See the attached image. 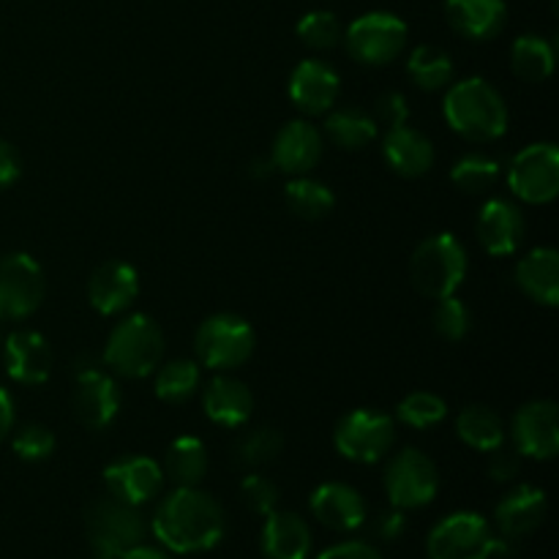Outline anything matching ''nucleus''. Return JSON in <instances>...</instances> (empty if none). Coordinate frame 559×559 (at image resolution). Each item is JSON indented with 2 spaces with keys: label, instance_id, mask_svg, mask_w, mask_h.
Segmentation results:
<instances>
[{
  "label": "nucleus",
  "instance_id": "f257e3e1",
  "mask_svg": "<svg viewBox=\"0 0 559 559\" xmlns=\"http://www.w3.org/2000/svg\"><path fill=\"white\" fill-rule=\"evenodd\" d=\"M158 544L175 555H200L222 544L227 533V516L216 497L197 486H175L162 502L151 522Z\"/></svg>",
  "mask_w": 559,
  "mask_h": 559
},
{
  "label": "nucleus",
  "instance_id": "f03ea898",
  "mask_svg": "<svg viewBox=\"0 0 559 559\" xmlns=\"http://www.w3.org/2000/svg\"><path fill=\"white\" fill-rule=\"evenodd\" d=\"M442 115L467 142H495L508 131L506 98L484 76H467L451 85L442 102Z\"/></svg>",
  "mask_w": 559,
  "mask_h": 559
},
{
  "label": "nucleus",
  "instance_id": "7ed1b4c3",
  "mask_svg": "<svg viewBox=\"0 0 559 559\" xmlns=\"http://www.w3.org/2000/svg\"><path fill=\"white\" fill-rule=\"evenodd\" d=\"M164 358V333L147 314H131L120 320L104 344L102 364L126 380H142L153 374Z\"/></svg>",
  "mask_w": 559,
  "mask_h": 559
},
{
  "label": "nucleus",
  "instance_id": "20e7f679",
  "mask_svg": "<svg viewBox=\"0 0 559 559\" xmlns=\"http://www.w3.org/2000/svg\"><path fill=\"white\" fill-rule=\"evenodd\" d=\"M467 276V249L453 233H437L420 240L409 260V278L424 298L440 300L456 295Z\"/></svg>",
  "mask_w": 559,
  "mask_h": 559
},
{
  "label": "nucleus",
  "instance_id": "39448f33",
  "mask_svg": "<svg viewBox=\"0 0 559 559\" xmlns=\"http://www.w3.org/2000/svg\"><path fill=\"white\" fill-rule=\"evenodd\" d=\"M85 527L96 559H120L145 538V519L140 508L115 500L112 495L98 497L87 506Z\"/></svg>",
  "mask_w": 559,
  "mask_h": 559
},
{
  "label": "nucleus",
  "instance_id": "423d86ee",
  "mask_svg": "<svg viewBox=\"0 0 559 559\" xmlns=\"http://www.w3.org/2000/svg\"><path fill=\"white\" fill-rule=\"evenodd\" d=\"M506 549V540L497 538L491 524L473 511L440 519L426 538L429 559H491Z\"/></svg>",
  "mask_w": 559,
  "mask_h": 559
},
{
  "label": "nucleus",
  "instance_id": "0eeeda50",
  "mask_svg": "<svg viewBox=\"0 0 559 559\" xmlns=\"http://www.w3.org/2000/svg\"><path fill=\"white\" fill-rule=\"evenodd\" d=\"M254 328L233 311L205 317L194 333V353L211 371L240 369L254 355Z\"/></svg>",
  "mask_w": 559,
  "mask_h": 559
},
{
  "label": "nucleus",
  "instance_id": "6e6552de",
  "mask_svg": "<svg viewBox=\"0 0 559 559\" xmlns=\"http://www.w3.org/2000/svg\"><path fill=\"white\" fill-rule=\"evenodd\" d=\"M396 442V424L391 415L360 407L344 415L333 429V448L342 459L355 464H377L391 453Z\"/></svg>",
  "mask_w": 559,
  "mask_h": 559
},
{
  "label": "nucleus",
  "instance_id": "1a4fd4ad",
  "mask_svg": "<svg viewBox=\"0 0 559 559\" xmlns=\"http://www.w3.org/2000/svg\"><path fill=\"white\" fill-rule=\"evenodd\" d=\"M388 500L399 511H418L435 502L440 491L437 464L418 448H404L385 467Z\"/></svg>",
  "mask_w": 559,
  "mask_h": 559
},
{
  "label": "nucleus",
  "instance_id": "9d476101",
  "mask_svg": "<svg viewBox=\"0 0 559 559\" xmlns=\"http://www.w3.org/2000/svg\"><path fill=\"white\" fill-rule=\"evenodd\" d=\"M353 60L364 66H388L407 47V25L391 11H369L344 31Z\"/></svg>",
  "mask_w": 559,
  "mask_h": 559
},
{
  "label": "nucleus",
  "instance_id": "9b49d317",
  "mask_svg": "<svg viewBox=\"0 0 559 559\" xmlns=\"http://www.w3.org/2000/svg\"><path fill=\"white\" fill-rule=\"evenodd\" d=\"M508 186L527 205H549L559 194V147L535 142L516 153L508 167Z\"/></svg>",
  "mask_w": 559,
  "mask_h": 559
},
{
  "label": "nucleus",
  "instance_id": "f8f14e48",
  "mask_svg": "<svg viewBox=\"0 0 559 559\" xmlns=\"http://www.w3.org/2000/svg\"><path fill=\"white\" fill-rule=\"evenodd\" d=\"M44 271L31 254L0 257V320H27L44 300Z\"/></svg>",
  "mask_w": 559,
  "mask_h": 559
},
{
  "label": "nucleus",
  "instance_id": "ddd939ff",
  "mask_svg": "<svg viewBox=\"0 0 559 559\" xmlns=\"http://www.w3.org/2000/svg\"><path fill=\"white\" fill-rule=\"evenodd\" d=\"M71 409H74V418L91 431H104L115 424L120 413V388L102 369V364H87L85 358L76 360V388Z\"/></svg>",
  "mask_w": 559,
  "mask_h": 559
},
{
  "label": "nucleus",
  "instance_id": "4468645a",
  "mask_svg": "<svg viewBox=\"0 0 559 559\" xmlns=\"http://www.w3.org/2000/svg\"><path fill=\"white\" fill-rule=\"evenodd\" d=\"M511 440L519 456L549 462L559 453V409L551 399L527 402L511 424Z\"/></svg>",
  "mask_w": 559,
  "mask_h": 559
},
{
  "label": "nucleus",
  "instance_id": "2eb2a0df",
  "mask_svg": "<svg viewBox=\"0 0 559 559\" xmlns=\"http://www.w3.org/2000/svg\"><path fill=\"white\" fill-rule=\"evenodd\" d=\"M104 486L115 500L140 508L158 497L164 486V469L151 456H120L104 467Z\"/></svg>",
  "mask_w": 559,
  "mask_h": 559
},
{
  "label": "nucleus",
  "instance_id": "dca6fc26",
  "mask_svg": "<svg viewBox=\"0 0 559 559\" xmlns=\"http://www.w3.org/2000/svg\"><path fill=\"white\" fill-rule=\"evenodd\" d=\"M289 98L304 115H325L336 107L342 93V76L325 60H300L289 74Z\"/></svg>",
  "mask_w": 559,
  "mask_h": 559
},
{
  "label": "nucleus",
  "instance_id": "f3484780",
  "mask_svg": "<svg viewBox=\"0 0 559 559\" xmlns=\"http://www.w3.org/2000/svg\"><path fill=\"white\" fill-rule=\"evenodd\" d=\"M546 511H549V500H546V491L538 489V486L522 484L513 491H508L495 508L500 540L511 546L533 535L544 524Z\"/></svg>",
  "mask_w": 559,
  "mask_h": 559
},
{
  "label": "nucleus",
  "instance_id": "a211bd4d",
  "mask_svg": "<svg viewBox=\"0 0 559 559\" xmlns=\"http://www.w3.org/2000/svg\"><path fill=\"white\" fill-rule=\"evenodd\" d=\"M136 295H140V273L129 262H102L87 278V300L102 317L123 314Z\"/></svg>",
  "mask_w": 559,
  "mask_h": 559
},
{
  "label": "nucleus",
  "instance_id": "6ab92c4d",
  "mask_svg": "<svg viewBox=\"0 0 559 559\" xmlns=\"http://www.w3.org/2000/svg\"><path fill=\"white\" fill-rule=\"evenodd\" d=\"M322 147H325V140H322L320 129L314 123L289 120L273 140L271 164L273 169H282L284 175H293V178L309 175L320 164Z\"/></svg>",
  "mask_w": 559,
  "mask_h": 559
},
{
  "label": "nucleus",
  "instance_id": "aec40b11",
  "mask_svg": "<svg viewBox=\"0 0 559 559\" xmlns=\"http://www.w3.org/2000/svg\"><path fill=\"white\" fill-rule=\"evenodd\" d=\"M5 374L20 385H44L52 374L55 355L47 338L36 331H14L3 338Z\"/></svg>",
  "mask_w": 559,
  "mask_h": 559
},
{
  "label": "nucleus",
  "instance_id": "412c9836",
  "mask_svg": "<svg viewBox=\"0 0 559 559\" xmlns=\"http://www.w3.org/2000/svg\"><path fill=\"white\" fill-rule=\"evenodd\" d=\"M309 508L317 522L333 533H355V530L364 527L366 513H369L364 495L349 484H338V480L317 486L309 497Z\"/></svg>",
  "mask_w": 559,
  "mask_h": 559
},
{
  "label": "nucleus",
  "instance_id": "4be33fe9",
  "mask_svg": "<svg viewBox=\"0 0 559 559\" xmlns=\"http://www.w3.org/2000/svg\"><path fill=\"white\" fill-rule=\"evenodd\" d=\"M527 224H524L519 205L508 200H489L478 213L475 222V235L484 246L486 254L491 257H511L522 246Z\"/></svg>",
  "mask_w": 559,
  "mask_h": 559
},
{
  "label": "nucleus",
  "instance_id": "5701e85b",
  "mask_svg": "<svg viewBox=\"0 0 559 559\" xmlns=\"http://www.w3.org/2000/svg\"><path fill=\"white\" fill-rule=\"evenodd\" d=\"M202 409L222 429H240L254 415V393L235 377L216 374L202 391Z\"/></svg>",
  "mask_w": 559,
  "mask_h": 559
},
{
  "label": "nucleus",
  "instance_id": "b1692460",
  "mask_svg": "<svg viewBox=\"0 0 559 559\" xmlns=\"http://www.w3.org/2000/svg\"><path fill=\"white\" fill-rule=\"evenodd\" d=\"M382 156L388 167L402 178H420L435 167V145L424 131L402 123L388 129L382 140Z\"/></svg>",
  "mask_w": 559,
  "mask_h": 559
},
{
  "label": "nucleus",
  "instance_id": "393cba45",
  "mask_svg": "<svg viewBox=\"0 0 559 559\" xmlns=\"http://www.w3.org/2000/svg\"><path fill=\"white\" fill-rule=\"evenodd\" d=\"M448 25L469 41L500 36L508 22L506 0H445Z\"/></svg>",
  "mask_w": 559,
  "mask_h": 559
},
{
  "label": "nucleus",
  "instance_id": "a878e982",
  "mask_svg": "<svg viewBox=\"0 0 559 559\" xmlns=\"http://www.w3.org/2000/svg\"><path fill=\"white\" fill-rule=\"evenodd\" d=\"M311 530L298 513L271 511L262 527V555L265 559H309L311 555Z\"/></svg>",
  "mask_w": 559,
  "mask_h": 559
},
{
  "label": "nucleus",
  "instance_id": "bb28decb",
  "mask_svg": "<svg viewBox=\"0 0 559 559\" xmlns=\"http://www.w3.org/2000/svg\"><path fill=\"white\" fill-rule=\"evenodd\" d=\"M516 284L530 300L555 309L559 304V254L551 246L533 249L516 265Z\"/></svg>",
  "mask_w": 559,
  "mask_h": 559
},
{
  "label": "nucleus",
  "instance_id": "cd10ccee",
  "mask_svg": "<svg viewBox=\"0 0 559 559\" xmlns=\"http://www.w3.org/2000/svg\"><path fill=\"white\" fill-rule=\"evenodd\" d=\"M164 478L175 486H200L207 475V448L200 437H175L164 451Z\"/></svg>",
  "mask_w": 559,
  "mask_h": 559
},
{
  "label": "nucleus",
  "instance_id": "c85d7f7f",
  "mask_svg": "<svg viewBox=\"0 0 559 559\" xmlns=\"http://www.w3.org/2000/svg\"><path fill=\"white\" fill-rule=\"evenodd\" d=\"M456 435L467 448H475L480 453H489L495 448L506 445V426L502 418L486 404H469L459 413Z\"/></svg>",
  "mask_w": 559,
  "mask_h": 559
},
{
  "label": "nucleus",
  "instance_id": "c756f323",
  "mask_svg": "<svg viewBox=\"0 0 559 559\" xmlns=\"http://www.w3.org/2000/svg\"><path fill=\"white\" fill-rule=\"evenodd\" d=\"M325 134L333 145L344 147V151H360L377 140L380 123L371 112H364L358 107H342L331 109L325 120Z\"/></svg>",
  "mask_w": 559,
  "mask_h": 559
},
{
  "label": "nucleus",
  "instance_id": "7c9ffc66",
  "mask_svg": "<svg viewBox=\"0 0 559 559\" xmlns=\"http://www.w3.org/2000/svg\"><path fill=\"white\" fill-rule=\"evenodd\" d=\"M557 52L555 44L546 41L544 36L524 33L511 47V69L513 74L522 76L524 82H546L555 74Z\"/></svg>",
  "mask_w": 559,
  "mask_h": 559
},
{
  "label": "nucleus",
  "instance_id": "2f4dec72",
  "mask_svg": "<svg viewBox=\"0 0 559 559\" xmlns=\"http://www.w3.org/2000/svg\"><path fill=\"white\" fill-rule=\"evenodd\" d=\"M284 200H287L289 213H295L304 222H320V218L331 216L333 207H336L333 191L320 180L306 178V175L289 180L287 189H284Z\"/></svg>",
  "mask_w": 559,
  "mask_h": 559
},
{
  "label": "nucleus",
  "instance_id": "473e14b6",
  "mask_svg": "<svg viewBox=\"0 0 559 559\" xmlns=\"http://www.w3.org/2000/svg\"><path fill=\"white\" fill-rule=\"evenodd\" d=\"M284 451V437L282 431L271 429V426H257V429H249L246 435L238 437L233 448V459L240 469H254L267 467V464L276 462Z\"/></svg>",
  "mask_w": 559,
  "mask_h": 559
},
{
  "label": "nucleus",
  "instance_id": "72a5a7b5",
  "mask_svg": "<svg viewBox=\"0 0 559 559\" xmlns=\"http://www.w3.org/2000/svg\"><path fill=\"white\" fill-rule=\"evenodd\" d=\"M409 80L420 87V91H442L451 85L453 80V58L440 47L431 44H420L409 52L407 60Z\"/></svg>",
  "mask_w": 559,
  "mask_h": 559
},
{
  "label": "nucleus",
  "instance_id": "f704fd0d",
  "mask_svg": "<svg viewBox=\"0 0 559 559\" xmlns=\"http://www.w3.org/2000/svg\"><path fill=\"white\" fill-rule=\"evenodd\" d=\"M200 388V366L194 360H169V364H158L156 374V396L167 404H183Z\"/></svg>",
  "mask_w": 559,
  "mask_h": 559
},
{
  "label": "nucleus",
  "instance_id": "c9c22d12",
  "mask_svg": "<svg viewBox=\"0 0 559 559\" xmlns=\"http://www.w3.org/2000/svg\"><path fill=\"white\" fill-rule=\"evenodd\" d=\"M500 178V162L486 153H467L451 169V180L464 194H484Z\"/></svg>",
  "mask_w": 559,
  "mask_h": 559
},
{
  "label": "nucleus",
  "instance_id": "e433bc0d",
  "mask_svg": "<svg viewBox=\"0 0 559 559\" xmlns=\"http://www.w3.org/2000/svg\"><path fill=\"white\" fill-rule=\"evenodd\" d=\"M396 418L409 429H435L448 418L445 399L429 391H415L404 396L396 407Z\"/></svg>",
  "mask_w": 559,
  "mask_h": 559
},
{
  "label": "nucleus",
  "instance_id": "4c0bfd02",
  "mask_svg": "<svg viewBox=\"0 0 559 559\" xmlns=\"http://www.w3.org/2000/svg\"><path fill=\"white\" fill-rule=\"evenodd\" d=\"M295 33H298V38L306 44V47L320 49V52L338 47L344 38L338 16L333 14V11H325V9L309 11V14L300 16V22L295 25Z\"/></svg>",
  "mask_w": 559,
  "mask_h": 559
},
{
  "label": "nucleus",
  "instance_id": "58836bf2",
  "mask_svg": "<svg viewBox=\"0 0 559 559\" xmlns=\"http://www.w3.org/2000/svg\"><path fill=\"white\" fill-rule=\"evenodd\" d=\"M435 331L440 333L448 342H462L464 336L473 328V314H469L467 304L459 300L456 295H448V298H440L435 306Z\"/></svg>",
  "mask_w": 559,
  "mask_h": 559
},
{
  "label": "nucleus",
  "instance_id": "ea45409f",
  "mask_svg": "<svg viewBox=\"0 0 559 559\" xmlns=\"http://www.w3.org/2000/svg\"><path fill=\"white\" fill-rule=\"evenodd\" d=\"M55 445H58V440H55L52 429L41 424L22 426L14 440H11V448H14L22 462H44V459L52 456Z\"/></svg>",
  "mask_w": 559,
  "mask_h": 559
},
{
  "label": "nucleus",
  "instance_id": "a19ab883",
  "mask_svg": "<svg viewBox=\"0 0 559 559\" xmlns=\"http://www.w3.org/2000/svg\"><path fill=\"white\" fill-rule=\"evenodd\" d=\"M240 502L249 508L257 516H267L271 511H276L278 506V486L273 484L267 475L262 473H249L240 484Z\"/></svg>",
  "mask_w": 559,
  "mask_h": 559
},
{
  "label": "nucleus",
  "instance_id": "79ce46f5",
  "mask_svg": "<svg viewBox=\"0 0 559 559\" xmlns=\"http://www.w3.org/2000/svg\"><path fill=\"white\" fill-rule=\"evenodd\" d=\"M374 120L377 123H385L388 129L393 126H402L409 120V102L404 93L399 91H388L377 98L374 104Z\"/></svg>",
  "mask_w": 559,
  "mask_h": 559
},
{
  "label": "nucleus",
  "instance_id": "37998d69",
  "mask_svg": "<svg viewBox=\"0 0 559 559\" xmlns=\"http://www.w3.org/2000/svg\"><path fill=\"white\" fill-rule=\"evenodd\" d=\"M489 478L497 480V484H508L522 469V456H519L516 448L500 445L495 451H489Z\"/></svg>",
  "mask_w": 559,
  "mask_h": 559
},
{
  "label": "nucleus",
  "instance_id": "c03bdc74",
  "mask_svg": "<svg viewBox=\"0 0 559 559\" xmlns=\"http://www.w3.org/2000/svg\"><path fill=\"white\" fill-rule=\"evenodd\" d=\"M317 559H382V555L371 544H364V540H344V544L322 551Z\"/></svg>",
  "mask_w": 559,
  "mask_h": 559
},
{
  "label": "nucleus",
  "instance_id": "a18cd8bd",
  "mask_svg": "<svg viewBox=\"0 0 559 559\" xmlns=\"http://www.w3.org/2000/svg\"><path fill=\"white\" fill-rule=\"evenodd\" d=\"M20 173H22L20 153H16V147L11 145V142L0 140V189L16 183Z\"/></svg>",
  "mask_w": 559,
  "mask_h": 559
},
{
  "label": "nucleus",
  "instance_id": "49530a36",
  "mask_svg": "<svg viewBox=\"0 0 559 559\" xmlns=\"http://www.w3.org/2000/svg\"><path fill=\"white\" fill-rule=\"evenodd\" d=\"M404 530H407V519H404V511H399V508H393L391 513H382L374 524L377 538H382V540L402 538Z\"/></svg>",
  "mask_w": 559,
  "mask_h": 559
},
{
  "label": "nucleus",
  "instance_id": "de8ad7c7",
  "mask_svg": "<svg viewBox=\"0 0 559 559\" xmlns=\"http://www.w3.org/2000/svg\"><path fill=\"white\" fill-rule=\"evenodd\" d=\"M14 399L9 396L5 388H0V442L9 437V431L14 429Z\"/></svg>",
  "mask_w": 559,
  "mask_h": 559
},
{
  "label": "nucleus",
  "instance_id": "09e8293b",
  "mask_svg": "<svg viewBox=\"0 0 559 559\" xmlns=\"http://www.w3.org/2000/svg\"><path fill=\"white\" fill-rule=\"evenodd\" d=\"M120 559H173V557H169L167 551L156 549V546H145V544H140V546H134V549L126 551V555L120 557Z\"/></svg>",
  "mask_w": 559,
  "mask_h": 559
},
{
  "label": "nucleus",
  "instance_id": "8fccbe9b",
  "mask_svg": "<svg viewBox=\"0 0 559 559\" xmlns=\"http://www.w3.org/2000/svg\"><path fill=\"white\" fill-rule=\"evenodd\" d=\"M0 322H3V320H0Z\"/></svg>",
  "mask_w": 559,
  "mask_h": 559
}]
</instances>
